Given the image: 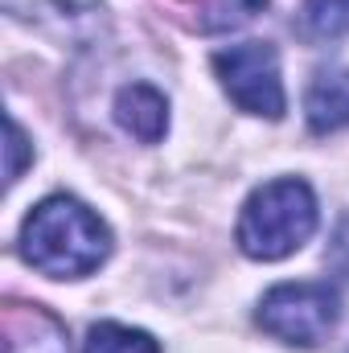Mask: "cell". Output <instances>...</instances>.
<instances>
[{
  "label": "cell",
  "mask_w": 349,
  "mask_h": 353,
  "mask_svg": "<svg viewBox=\"0 0 349 353\" xmlns=\"http://www.w3.org/2000/svg\"><path fill=\"white\" fill-rule=\"evenodd\" d=\"M300 33L308 41H337L349 33V0H304Z\"/></svg>",
  "instance_id": "9"
},
{
  "label": "cell",
  "mask_w": 349,
  "mask_h": 353,
  "mask_svg": "<svg viewBox=\"0 0 349 353\" xmlns=\"http://www.w3.org/2000/svg\"><path fill=\"white\" fill-rule=\"evenodd\" d=\"M304 115H308V128L317 136L349 128V70L346 66H329V70L312 74V83L304 90Z\"/></svg>",
  "instance_id": "6"
},
{
  "label": "cell",
  "mask_w": 349,
  "mask_h": 353,
  "mask_svg": "<svg viewBox=\"0 0 349 353\" xmlns=\"http://www.w3.org/2000/svg\"><path fill=\"white\" fill-rule=\"evenodd\" d=\"M83 353H161V345L144 333V329H128L115 321H103L87 333Z\"/></svg>",
  "instance_id": "10"
},
{
  "label": "cell",
  "mask_w": 349,
  "mask_h": 353,
  "mask_svg": "<svg viewBox=\"0 0 349 353\" xmlns=\"http://www.w3.org/2000/svg\"><path fill=\"white\" fill-rule=\"evenodd\" d=\"M21 255L50 279H83L107 263L111 230L79 197H46L21 226Z\"/></svg>",
  "instance_id": "1"
},
{
  "label": "cell",
  "mask_w": 349,
  "mask_h": 353,
  "mask_svg": "<svg viewBox=\"0 0 349 353\" xmlns=\"http://www.w3.org/2000/svg\"><path fill=\"white\" fill-rule=\"evenodd\" d=\"M341 316V296L329 283H279L259 300V329L283 345L317 350Z\"/></svg>",
  "instance_id": "3"
},
{
  "label": "cell",
  "mask_w": 349,
  "mask_h": 353,
  "mask_svg": "<svg viewBox=\"0 0 349 353\" xmlns=\"http://www.w3.org/2000/svg\"><path fill=\"white\" fill-rule=\"evenodd\" d=\"M115 119L140 140V144H157L169 128V103L165 94L148 83H132V87L119 90L115 99Z\"/></svg>",
  "instance_id": "7"
},
{
  "label": "cell",
  "mask_w": 349,
  "mask_h": 353,
  "mask_svg": "<svg viewBox=\"0 0 349 353\" xmlns=\"http://www.w3.org/2000/svg\"><path fill=\"white\" fill-rule=\"evenodd\" d=\"M312 230H317V197H312L308 181L279 176V181L259 185L247 197V205L239 214L235 243L243 255L275 263V259H288L292 251H300L312 239Z\"/></svg>",
  "instance_id": "2"
},
{
  "label": "cell",
  "mask_w": 349,
  "mask_h": 353,
  "mask_svg": "<svg viewBox=\"0 0 349 353\" xmlns=\"http://www.w3.org/2000/svg\"><path fill=\"white\" fill-rule=\"evenodd\" d=\"M267 0H206V29H235L251 21Z\"/></svg>",
  "instance_id": "11"
},
{
  "label": "cell",
  "mask_w": 349,
  "mask_h": 353,
  "mask_svg": "<svg viewBox=\"0 0 349 353\" xmlns=\"http://www.w3.org/2000/svg\"><path fill=\"white\" fill-rule=\"evenodd\" d=\"M214 74L222 79L226 94L239 103V111L279 119L288 99H283V79H279V54L267 41H243L230 50L214 54Z\"/></svg>",
  "instance_id": "4"
},
{
  "label": "cell",
  "mask_w": 349,
  "mask_h": 353,
  "mask_svg": "<svg viewBox=\"0 0 349 353\" xmlns=\"http://www.w3.org/2000/svg\"><path fill=\"white\" fill-rule=\"evenodd\" d=\"M25 157H29V144H25V132H21V123L17 119H8V169H4V181L8 185H17L21 173H25Z\"/></svg>",
  "instance_id": "12"
},
{
  "label": "cell",
  "mask_w": 349,
  "mask_h": 353,
  "mask_svg": "<svg viewBox=\"0 0 349 353\" xmlns=\"http://www.w3.org/2000/svg\"><path fill=\"white\" fill-rule=\"evenodd\" d=\"M4 353H70L66 329L37 304L4 308Z\"/></svg>",
  "instance_id": "5"
},
{
  "label": "cell",
  "mask_w": 349,
  "mask_h": 353,
  "mask_svg": "<svg viewBox=\"0 0 349 353\" xmlns=\"http://www.w3.org/2000/svg\"><path fill=\"white\" fill-rule=\"evenodd\" d=\"M4 8L12 17H21V21L70 29V25H79V21L99 12V0H4Z\"/></svg>",
  "instance_id": "8"
}]
</instances>
